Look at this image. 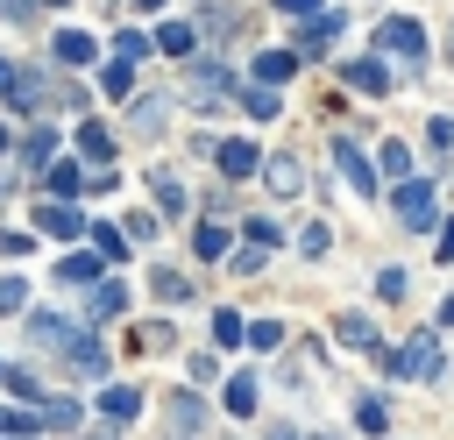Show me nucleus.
Masks as SVG:
<instances>
[{
    "mask_svg": "<svg viewBox=\"0 0 454 440\" xmlns=\"http://www.w3.org/2000/svg\"><path fill=\"white\" fill-rule=\"evenodd\" d=\"M376 362H383L390 376H419V383H433V376H440V334H411L404 348H376Z\"/></svg>",
    "mask_w": 454,
    "mask_h": 440,
    "instance_id": "nucleus-1",
    "label": "nucleus"
},
{
    "mask_svg": "<svg viewBox=\"0 0 454 440\" xmlns=\"http://www.w3.org/2000/svg\"><path fill=\"white\" fill-rule=\"evenodd\" d=\"M376 50L397 57V64H419V57H426V28H419L411 14H390V21L376 28Z\"/></svg>",
    "mask_w": 454,
    "mask_h": 440,
    "instance_id": "nucleus-2",
    "label": "nucleus"
},
{
    "mask_svg": "<svg viewBox=\"0 0 454 440\" xmlns=\"http://www.w3.org/2000/svg\"><path fill=\"white\" fill-rule=\"evenodd\" d=\"M440 206H433V185L426 177H397V227H433Z\"/></svg>",
    "mask_w": 454,
    "mask_h": 440,
    "instance_id": "nucleus-3",
    "label": "nucleus"
},
{
    "mask_svg": "<svg viewBox=\"0 0 454 440\" xmlns=\"http://www.w3.org/2000/svg\"><path fill=\"white\" fill-rule=\"evenodd\" d=\"M348 28V14H333V7H312L305 14V28H298V57H319V43H333Z\"/></svg>",
    "mask_w": 454,
    "mask_h": 440,
    "instance_id": "nucleus-4",
    "label": "nucleus"
},
{
    "mask_svg": "<svg viewBox=\"0 0 454 440\" xmlns=\"http://www.w3.org/2000/svg\"><path fill=\"white\" fill-rule=\"evenodd\" d=\"M340 85H355V92H390V64H383V57H348V64H340Z\"/></svg>",
    "mask_w": 454,
    "mask_h": 440,
    "instance_id": "nucleus-5",
    "label": "nucleus"
},
{
    "mask_svg": "<svg viewBox=\"0 0 454 440\" xmlns=\"http://www.w3.org/2000/svg\"><path fill=\"white\" fill-rule=\"evenodd\" d=\"M333 163H340V177H348V185H355L362 199L376 192V163H369V156H362V149H355L348 135H340V149H333Z\"/></svg>",
    "mask_w": 454,
    "mask_h": 440,
    "instance_id": "nucleus-6",
    "label": "nucleus"
},
{
    "mask_svg": "<svg viewBox=\"0 0 454 440\" xmlns=\"http://www.w3.org/2000/svg\"><path fill=\"white\" fill-rule=\"evenodd\" d=\"M262 177H270V192H277V199L305 192V170H298V156H262Z\"/></svg>",
    "mask_w": 454,
    "mask_h": 440,
    "instance_id": "nucleus-7",
    "label": "nucleus"
},
{
    "mask_svg": "<svg viewBox=\"0 0 454 440\" xmlns=\"http://www.w3.org/2000/svg\"><path fill=\"white\" fill-rule=\"evenodd\" d=\"M227 92H234V71L227 64H199L192 71V99H227Z\"/></svg>",
    "mask_w": 454,
    "mask_h": 440,
    "instance_id": "nucleus-8",
    "label": "nucleus"
},
{
    "mask_svg": "<svg viewBox=\"0 0 454 440\" xmlns=\"http://www.w3.org/2000/svg\"><path fill=\"white\" fill-rule=\"evenodd\" d=\"M213 156H220V170H227V177H255V170H262V156H255V142H220Z\"/></svg>",
    "mask_w": 454,
    "mask_h": 440,
    "instance_id": "nucleus-9",
    "label": "nucleus"
},
{
    "mask_svg": "<svg viewBox=\"0 0 454 440\" xmlns=\"http://www.w3.org/2000/svg\"><path fill=\"white\" fill-rule=\"evenodd\" d=\"M192 43H199L192 21H163V28H156V50H163V57H192Z\"/></svg>",
    "mask_w": 454,
    "mask_h": 440,
    "instance_id": "nucleus-10",
    "label": "nucleus"
},
{
    "mask_svg": "<svg viewBox=\"0 0 454 440\" xmlns=\"http://www.w3.org/2000/svg\"><path fill=\"white\" fill-rule=\"evenodd\" d=\"M92 57H99V43H92L85 28H64V35H57V64H92Z\"/></svg>",
    "mask_w": 454,
    "mask_h": 440,
    "instance_id": "nucleus-11",
    "label": "nucleus"
},
{
    "mask_svg": "<svg viewBox=\"0 0 454 440\" xmlns=\"http://www.w3.org/2000/svg\"><path fill=\"white\" fill-rule=\"evenodd\" d=\"M291 71H298V50H262V57H255V78H262V85H284Z\"/></svg>",
    "mask_w": 454,
    "mask_h": 440,
    "instance_id": "nucleus-12",
    "label": "nucleus"
},
{
    "mask_svg": "<svg viewBox=\"0 0 454 440\" xmlns=\"http://www.w3.org/2000/svg\"><path fill=\"white\" fill-rule=\"evenodd\" d=\"M241 114H248V121H277V114H284L277 85H248V92H241Z\"/></svg>",
    "mask_w": 454,
    "mask_h": 440,
    "instance_id": "nucleus-13",
    "label": "nucleus"
},
{
    "mask_svg": "<svg viewBox=\"0 0 454 440\" xmlns=\"http://www.w3.org/2000/svg\"><path fill=\"white\" fill-rule=\"evenodd\" d=\"M35 220H43V234H57V241H71V234L85 227V213H71V206H35Z\"/></svg>",
    "mask_w": 454,
    "mask_h": 440,
    "instance_id": "nucleus-14",
    "label": "nucleus"
},
{
    "mask_svg": "<svg viewBox=\"0 0 454 440\" xmlns=\"http://www.w3.org/2000/svg\"><path fill=\"white\" fill-rule=\"evenodd\" d=\"M121 305H128V291H121L114 277H92V305H85V312H92V319H114Z\"/></svg>",
    "mask_w": 454,
    "mask_h": 440,
    "instance_id": "nucleus-15",
    "label": "nucleus"
},
{
    "mask_svg": "<svg viewBox=\"0 0 454 440\" xmlns=\"http://www.w3.org/2000/svg\"><path fill=\"white\" fill-rule=\"evenodd\" d=\"M28 334H35L43 348H64V341H71L78 326H71V319H57V312H28Z\"/></svg>",
    "mask_w": 454,
    "mask_h": 440,
    "instance_id": "nucleus-16",
    "label": "nucleus"
},
{
    "mask_svg": "<svg viewBox=\"0 0 454 440\" xmlns=\"http://www.w3.org/2000/svg\"><path fill=\"white\" fill-rule=\"evenodd\" d=\"M376 163H383V177H390V185H397V177H411V149H404L397 135H390V142L376 149Z\"/></svg>",
    "mask_w": 454,
    "mask_h": 440,
    "instance_id": "nucleus-17",
    "label": "nucleus"
},
{
    "mask_svg": "<svg viewBox=\"0 0 454 440\" xmlns=\"http://www.w3.org/2000/svg\"><path fill=\"white\" fill-rule=\"evenodd\" d=\"M99 85H106L114 99H128V92H135V64H128V57H114V64L99 71Z\"/></svg>",
    "mask_w": 454,
    "mask_h": 440,
    "instance_id": "nucleus-18",
    "label": "nucleus"
},
{
    "mask_svg": "<svg viewBox=\"0 0 454 440\" xmlns=\"http://www.w3.org/2000/svg\"><path fill=\"white\" fill-rule=\"evenodd\" d=\"M128 106H135L128 121H135L142 135H156V128H163V99H156V92H142V99H128Z\"/></svg>",
    "mask_w": 454,
    "mask_h": 440,
    "instance_id": "nucleus-19",
    "label": "nucleus"
},
{
    "mask_svg": "<svg viewBox=\"0 0 454 440\" xmlns=\"http://www.w3.org/2000/svg\"><path fill=\"white\" fill-rule=\"evenodd\" d=\"M64 348H71V362H78L85 376H106V348H99V341H64Z\"/></svg>",
    "mask_w": 454,
    "mask_h": 440,
    "instance_id": "nucleus-20",
    "label": "nucleus"
},
{
    "mask_svg": "<svg viewBox=\"0 0 454 440\" xmlns=\"http://www.w3.org/2000/svg\"><path fill=\"white\" fill-rule=\"evenodd\" d=\"M255 390H262L255 376H234V383H227V412H234V419H248V412H255Z\"/></svg>",
    "mask_w": 454,
    "mask_h": 440,
    "instance_id": "nucleus-21",
    "label": "nucleus"
},
{
    "mask_svg": "<svg viewBox=\"0 0 454 440\" xmlns=\"http://www.w3.org/2000/svg\"><path fill=\"white\" fill-rule=\"evenodd\" d=\"M355 426H362V433H390V405H383V397H362V405H355Z\"/></svg>",
    "mask_w": 454,
    "mask_h": 440,
    "instance_id": "nucleus-22",
    "label": "nucleus"
},
{
    "mask_svg": "<svg viewBox=\"0 0 454 440\" xmlns=\"http://www.w3.org/2000/svg\"><path fill=\"white\" fill-rule=\"evenodd\" d=\"M50 192H57V199H78V192H85L78 163H50Z\"/></svg>",
    "mask_w": 454,
    "mask_h": 440,
    "instance_id": "nucleus-23",
    "label": "nucleus"
},
{
    "mask_svg": "<svg viewBox=\"0 0 454 440\" xmlns=\"http://www.w3.org/2000/svg\"><path fill=\"white\" fill-rule=\"evenodd\" d=\"M149 192H156V199H163L170 213H184V185H177L170 170H149Z\"/></svg>",
    "mask_w": 454,
    "mask_h": 440,
    "instance_id": "nucleus-24",
    "label": "nucleus"
},
{
    "mask_svg": "<svg viewBox=\"0 0 454 440\" xmlns=\"http://www.w3.org/2000/svg\"><path fill=\"white\" fill-rule=\"evenodd\" d=\"M57 277H64V284H92V277H106V270H99V255H64Z\"/></svg>",
    "mask_w": 454,
    "mask_h": 440,
    "instance_id": "nucleus-25",
    "label": "nucleus"
},
{
    "mask_svg": "<svg viewBox=\"0 0 454 440\" xmlns=\"http://www.w3.org/2000/svg\"><path fill=\"white\" fill-rule=\"evenodd\" d=\"M156 298H163V305H184V298H192V277H177V270H156Z\"/></svg>",
    "mask_w": 454,
    "mask_h": 440,
    "instance_id": "nucleus-26",
    "label": "nucleus"
},
{
    "mask_svg": "<svg viewBox=\"0 0 454 440\" xmlns=\"http://www.w3.org/2000/svg\"><path fill=\"white\" fill-rule=\"evenodd\" d=\"M340 341H348V348H369V355H376V326H369L362 312H348V319H340Z\"/></svg>",
    "mask_w": 454,
    "mask_h": 440,
    "instance_id": "nucleus-27",
    "label": "nucleus"
},
{
    "mask_svg": "<svg viewBox=\"0 0 454 440\" xmlns=\"http://www.w3.org/2000/svg\"><path fill=\"white\" fill-rule=\"evenodd\" d=\"M241 341H255L270 355V348H284V319H255V326H241Z\"/></svg>",
    "mask_w": 454,
    "mask_h": 440,
    "instance_id": "nucleus-28",
    "label": "nucleus"
},
{
    "mask_svg": "<svg viewBox=\"0 0 454 440\" xmlns=\"http://www.w3.org/2000/svg\"><path fill=\"white\" fill-rule=\"evenodd\" d=\"M50 149H57L50 128H28V135H21V156H28V163H50Z\"/></svg>",
    "mask_w": 454,
    "mask_h": 440,
    "instance_id": "nucleus-29",
    "label": "nucleus"
},
{
    "mask_svg": "<svg viewBox=\"0 0 454 440\" xmlns=\"http://www.w3.org/2000/svg\"><path fill=\"white\" fill-rule=\"evenodd\" d=\"M78 149H85V156H114V135H106L99 121H85V128H78Z\"/></svg>",
    "mask_w": 454,
    "mask_h": 440,
    "instance_id": "nucleus-30",
    "label": "nucleus"
},
{
    "mask_svg": "<svg viewBox=\"0 0 454 440\" xmlns=\"http://www.w3.org/2000/svg\"><path fill=\"white\" fill-rule=\"evenodd\" d=\"M192 248H199L206 263H220V255H227V227H199V234H192Z\"/></svg>",
    "mask_w": 454,
    "mask_h": 440,
    "instance_id": "nucleus-31",
    "label": "nucleus"
},
{
    "mask_svg": "<svg viewBox=\"0 0 454 440\" xmlns=\"http://www.w3.org/2000/svg\"><path fill=\"white\" fill-rule=\"evenodd\" d=\"M99 405H106V419H135V412H142V397H135V390H121V383H114Z\"/></svg>",
    "mask_w": 454,
    "mask_h": 440,
    "instance_id": "nucleus-32",
    "label": "nucleus"
},
{
    "mask_svg": "<svg viewBox=\"0 0 454 440\" xmlns=\"http://www.w3.org/2000/svg\"><path fill=\"white\" fill-rule=\"evenodd\" d=\"M213 341H220V348H234V341H241V312H227V305H220V312H213Z\"/></svg>",
    "mask_w": 454,
    "mask_h": 440,
    "instance_id": "nucleus-33",
    "label": "nucleus"
},
{
    "mask_svg": "<svg viewBox=\"0 0 454 440\" xmlns=\"http://www.w3.org/2000/svg\"><path fill=\"white\" fill-rule=\"evenodd\" d=\"M0 383H7V390H14V397H21V405H28V397H43V383H35V376H28V369H0Z\"/></svg>",
    "mask_w": 454,
    "mask_h": 440,
    "instance_id": "nucleus-34",
    "label": "nucleus"
},
{
    "mask_svg": "<svg viewBox=\"0 0 454 440\" xmlns=\"http://www.w3.org/2000/svg\"><path fill=\"white\" fill-rule=\"evenodd\" d=\"M199 419H206V412H199V397H170V426H177V433H192Z\"/></svg>",
    "mask_w": 454,
    "mask_h": 440,
    "instance_id": "nucleus-35",
    "label": "nucleus"
},
{
    "mask_svg": "<svg viewBox=\"0 0 454 440\" xmlns=\"http://www.w3.org/2000/svg\"><path fill=\"white\" fill-rule=\"evenodd\" d=\"M142 50H149V35H142V28H121V35H114V57H128V64H135Z\"/></svg>",
    "mask_w": 454,
    "mask_h": 440,
    "instance_id": "nucleus-36",
    "label": "nucleus"
},
{
    "mask_svg": "<svg viewBox=\"0 0 454 440\" xmlns=\"http://www.w3.org/2000/svg\"><path fill=\"white\" fill-rule=\"evenodd\" d=\"M28 305V284L21 277H0V312H21Z\"/></svg>",
    "mask_w": 454,
    "mask_h": 440,
    "instance_id": "nucleus-37",
    "label": "nucleus"
},
{
    "mask_svg": "<svg viewBox=\"0 0 454 440\" xmlns=\"http://www.w3.org/2000/svg\"><path fill=\"white\" fill-rule=\"evenodd\" d=\"M426 142H433V149H454V121H447V114H433V128H426Z\"/></svg>",
    "mask_w": 454,
    "mask_h": 440,
    "instance_id": "nucleus-38",
    "label": "nucleus"
},
{
    "mask_svg": "<svg viewBox=\"0 0 454 440\" xmlns=\"http://www.w3.org/2000/svg\"><path fill=\"white\" fill-rule=\"evenodd\" d=\"M376 298H404V270H376Z\"/></svg>",
    "mask_w": 454,
    "mask_h": 440,
    "instance_id": "nucleus-39",
    "label": "nucleus"
},
{
    "mask_svg": "<svg viewBox=\"0 0 454 440\" xmlns=\"http://www.w3.org/2000/svg\"><path fill=\"white\" fill-rule=\"evenodd\" d=\"M326 241H333L326 227H305V234H298V248H305V255H326Z\"/></svg>",
    "mask_w": 454,
    "mask_h": 440,
    "instance_id": "nucleus-40",
    "label": "nucleus"
},
{
    "mask_svg": "<svg viewBox=\"0 0 454 440\" xmlns=\"http://www.w3.org/2000/svg\"><path fill=\"white\" fill-rule=\"evenodd\" d=\"M92 241H99V255H128V241H121L114 227H92Z\"/></svg>",
    "mask_w": 454,
    "mask_h": 440,
    "instance_id": "nucleus-41",
    "label": "nucleus"
},
{
    "mask_svg": "<svg viewBox=\"0 0 454 440\" xmlns=\"http://www.w3.org/2000/svg\"><path fill=\"white\" fill-rule=\"evenodd\" d=\"M0 7H7V21H28L35 14V0H0Z\"/></svg>",
    "mask_w": 454,
    "mask_h": 440,
    "instance_id": "nucleus-42",
    "label": "nucleus"
},
{
    "mask_svg": "<svg viewBox=\"0 0 454 440\" xmlns=\"http://www.w3.org/2000/svg\"><path fill=\"white\" fill-rule=\"evenodd\" d=\"M433 248H440V263H454V220L440 227V241H433Z\"/></svg>",
    "mask_w": 454,
    "mask_h": 440,
    "instance_id": "nucleus-43",
    "label": "nucleus"
},
{
    "mask_svg": "<svg viewBox=\"0 0 454 440\" xmlns=\"http://www.w3.org/2000/svg\"><path fill=\"white\" fill-rule=\"evenodd\" d=\"M277 7H284V14H298V21H305V14H312V7H319V0H277Z\"/></svg>",
    "mask_w": 454,
    "mask_h": 440,
    "instance_id": "nucleus-44",
    "label": "nucleus"
},
{
    "mask_svg": "<svg viewBox=\"0 0 454 440\" xmlns=\"http://www.w3.org/2000/svg\"><path fill=\"white\" fill-rule=\"evenodd\" d=\"M142 7H149V14H156V7H163V0H142Z\"/></svg>",
    "mask_w": 454,
    "mask_h": 440,
    "instance_id": "nucleus-45",
    "label": "nucleus"
}]
</instances>
